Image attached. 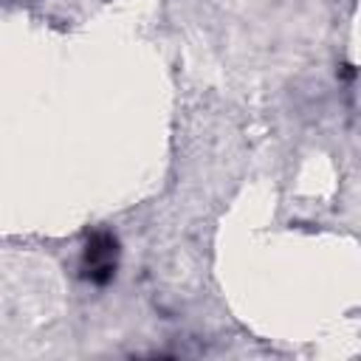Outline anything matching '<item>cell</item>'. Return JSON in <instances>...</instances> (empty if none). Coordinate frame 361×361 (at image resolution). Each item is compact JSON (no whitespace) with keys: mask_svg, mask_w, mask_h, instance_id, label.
Instances as JSON below:
<instances>
[{"mask_svg":"<svg viewBox=\"0 0 361 361\" xmlns=\"http://www.w3.org/2000/svg\"><path fill=\"white\" fill-rule=\"evenodd\" d=\"M116 257H118V245H116V237L107 234V231H99L87 240V248H85V279L96 282V285H104L113 279L116 274Z\"/></svg>","mask_w":361,"mask_h":361,"instance_id":"cell-1","label":"cell"}]
</instances>
